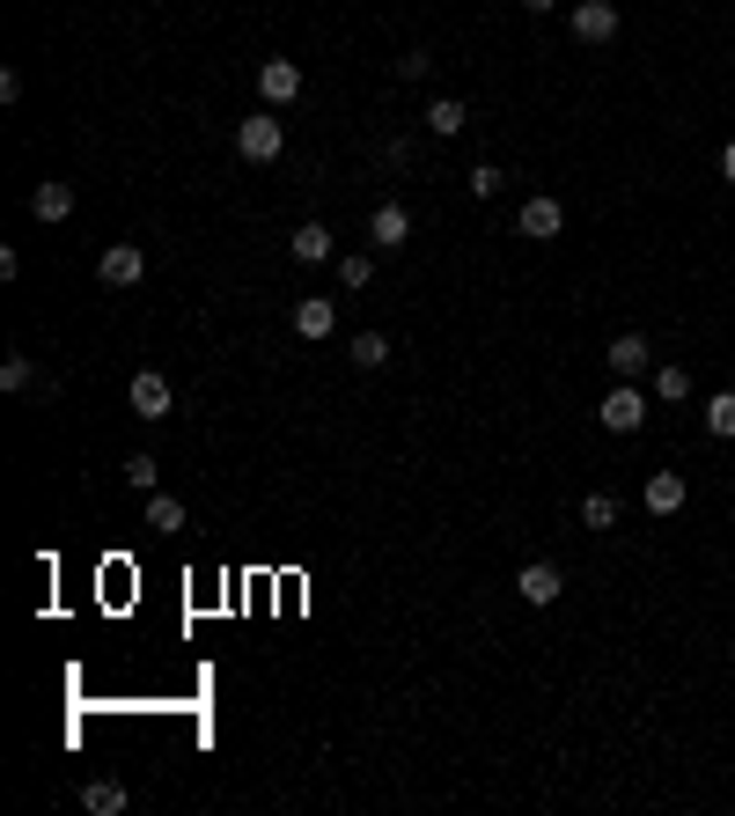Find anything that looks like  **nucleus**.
<instances>
[{
    "label": "nucleus",
    "instance_id": "f257e3e1",
    "mask_svg": "<svg viewBox=\"0 0 735 816\" xmlns=\"http://www.w3.org/2000/svg\"><path fill=\"white\" fill-rule=\"evenodd\" d=\"M280 148H287V125H280V111H258V118L236 125V155H244V162H280Z\"/></svg>",
    "mask_w": 735,
    "mask_h": 816
},
{
    "label": "nucleus",
    "instance_id": "f03ea898",
    "mask_svg": "<svg viewBox=\"0 0 735 816\" xmlns=\"http://www.w3.org/2000/svg\"><path fill=\"white\" fill-rule=\"evenodd\" d=\"M596 420L611 427V434H640V427H647V397H640V383H618V390L596 405Z\"/></svg>",
    "mask_w": 735,
    "mask_h": 816
},
{
    "label": "nucleus",
    "instance_id": "7ed1b4c3",
    "mask_svg": "<svg viewBox=\"0 0 735 816\" xmlns=\"http://www.w3.org/2000/svg\"><path fill=\"white\" fill-rule=\"evenodd\" d=\"M125 405H133V420H170V412H177V390H170L155 369H140V375H133V390H125Z\"/></svg>",
    "mask_w": 735,
    "mask_h": 816
},
{
    "label": "nucleus",
    "instance_id": "20e7f679",
    "mask_svg": "<svg viewBox=\"0 0 735 816\" xmlns=\"http://www.w3.org/2000/svg\"><path fill=\"white\" fill-rule=\"evenodd\" d=\"M258 97H265V111H287V103L302 97V67H294V59H265V67H258Z\"/></svg>",
    "mask_w": 735,
    "mask_h": 816
},
{
    "label": "nucleus",
    "instance_id": "39448f33",
    "mask_svg": "<svg viewBox=\"0 0 735 816\" xmlns=\"http://www.w3.org/2000/svg\"><path fill=\"white\" fill-rule=\"evenodd\" d=\"M559 567H552V559H530V567L514 574V596H522V603H530V611H544V603H559Z\"/></svg>",
    "mask_w": 735,
    "mask_h": 816
},
{
    "label": "nucleus",
    "instance_id": "423d86ee",
    "mask_svg": "<svg viewBox=\"0 0 735 816\" xmlns=\"http://www.w3.org/2000/svg\"><path fill=\"white\" fill-rule=\"evenodd\" d=\"M140 272H147L140 243H111V250L97 258V280H103V287H140Z\"/></svg>",
    "mask_w": 735,
    "mask_h": 816
},
{
    "label": "nucleus",
    "instance_id": "0eeeda50",
    "mask_svg": "<svg viewBox=\"0 0 735 816\" xmlns=\"http://www.w3.org/2000/svg\"><path fill=\"white\" fill-rule=\"evenodd\" d=\"M603 361H611V375H618V383H640V375H647V361H655V347H647L640 331H618Z\"/></svg>",
    "mask_w": 735,
    "mask_h": 816
},
{
    "label": "nucleus",
    "instance_id": "6e6552de",
    "mask_svg": "<svg viewBox=\"0 0 735 816\" xmlns=\"http://www.w3.org/2000/svg\"><path fill=\"white\" fill-rule=\"evenodd\" d=\"M574 37H581V45H611V37H618V8H611V0H574Z\"/></svg>",
    "mask_w": 735,
    "mask_h": 816
},
{
    "label": "nucleus",
    "instance_id": "1a4fd4ad",
    "mask_svg": "<svg viewBox=\"0 0 735 816\" xmlns=\"http://www.w3.org/2000/svg\"><path fill=\"white\" fill-rule=\"evenodd\" d=\"M514 228H522L530 243H552V236L566 228V206H559V199H530V206H522V222H514Z\"/></svg>",
    "mask_w": 735,
    "mask_h": 816
},
{
    "label": "nucleus",
    "instance_id": "9d476101",
    "mask_svg": "<svg viewBox=\"0 0 735 816\" xmlns=\"http://www.w3.org/2000/svg\"><path fill=\"white\" fill-rule=\"evenodd\" d=\"M405 236H412V214H405V206H375V214H368V243L375 250H405Z\"/></svg>",
    "mask_w": 735,
    "mask_h": 816
},
{
    "label": "nucleus",
    "instance_id": "9b49d317",
    "mask_svg": "<svg viewBox=\"0 0 735 816\" xmlns=\"http://www.w3.org/2000/svg\"><path fill=\"white\" fill-rule=\"evenodd\" d=\"M30 214H37V222H67V214H74V184H67V177H45V184L30 192Z\"/></svg>",
    "mask_w": 735,
    "mask_h": 816
},
{
    "label": "nucleus",
    "instance_id": "f8f14e48",
    "mask_svg": "<svg viewBox=\"0 0 735 816\" xmlns=\"http://www.w3.org/2000/svg\"><path fill=\"white\" fill-rule=\"evenodd\" d=\"M685 478H677V471H655V478H647V515H677V508H685Z\"/></svg>",
    "mask_w": 735,
    "mask_h": 816
},
{
    "label": "nucleus",
    "instance_id": "ddd939ff",
    "mask_svg": "<svg viewBox=\"0 0 735 816\" xmlns=\"http://www.w3.org/2000/svg\"><path fill=\"white\" fill-rule=\"evenodd\" d=\"M287 250L302 258V265H324V258H331V228H324V222H302V228L287 236Z\"/></svg>",
    "mask_w": 735,
    "mask_h": 816
},
{
    "label": "nucleus",
    "instance_id": "4468645a",
    "mask_svg": "<svg viewBox=\"0 0 735 816\" xmlns=\"http://www.w3.org/2000/svg\"><path fill=\"white\" fill-rule=\"evenodd\" d=\"M331 324H339V309H331L324 295H309L302 309H294V331H302V339H331Z\"/></svg>",
    "mask_w": 735,
    "mask_h": 816
},
{
    "label": "nucleus",
    "instance_id": "2eb2a0df",
    "mask_svg": "<svg viewBox=\"0 0 735 816\" xmlns=\"http://www.w3.org/2000/svg\"><path fill=\"white\" fill-rule=\"evenodd\" d=\"M471 125V111L456 97H441V103H427V133H441V140H456V133H464Z\"/></svg>",
    "mask_w": 735,
    "mask_h": 816
},
{
    "label": "nucleus",
    "instance_id": "dca6fc26",
    "mask_svg": "<svg viewBox=\"0 0 735 816\" xmlns=\"http://www.w3.org/2000/svg\"><path fill=\"white\" fill-rule=\"evenodd\" d=\"M81 809H89V816H118L125 787H118V780H89V787H81Z\"/></svg>",
    "mask_w": 735,
    "mask_h": 816
},
{
    "label": "nucleus",
    "instance_id": "f3484780",
    "mask_svg": "<svg viewBox=\"0 0 735 816\" xmlns=\"http://www.w3.org/2000/svg\"><path fill=\"white\" fill-rule=\"evenodd\" d=\"M346 361H353V369H383V361H391V339H383V331H361V339L346 347Z\"/></svg>",
    "mask_w": 735,
    "mask_h": 816
},
{
    "label": "nucleus",
    "instance_id": "a211bd4d",
    "mask_svg": "<svg viewBox=\"0 0 735 816\" xmlns=\"http://www.w3.org/2000/svg\"><path fill=\"white\" fill-rule=\"evenodd\" d=\"M147 530H184V500H170V494H147Z\"/></svg>",
    "mask_w": 735,
    "mask_h": 816
},
{
    "label": "nucleus",
    "instance_id": "6ab92c4d",
    "mask_svg": "<svg viewBox=\"0 0 735 816\" xmlns=\"http://www.w3.org/2000/svg\"><path fill=\"white\" fill-rule=\"evenodd\" d=\"M368 280H375V258H361V250H346V258H339V287H353V295H361Z\"/></svg>",
    "mask_w": 735,
    "mask_h": 816
},
{
    "label": "nucleus",
    "instance_id": "aec40b11",
    "mask_svg": "<svg viewBox=\"0 0 735 816\" xmlns=\"http://www.w3.org/2000/svg\"><path fill=\"white\" fill-rule=\"evenodd\" d=\"M706 427L721 434V442H735V390H721V397L706 405Z\"/></svg>",
    "mask_w": 735,
    "mask_h": 816
},
{
    "label": "nucleus",
    "instance_id": "412c9836",
    "mask_svg": "<svg viewBox=\"0 0 735 816\" xmlns=\"http://www.w3.org/2000/svg\"><path fill=\"white\" fill-rule=\"evenodd\" d=\"M30 383H37L30 353H8V361H0V390H30Z\"/></svg>",
    "mask_w": 735,
    "mask_h": 816
},
{
    "label": "nucleus",
    "instance_id": "4be33fe9",
    "mask_svg": "<svg viewBox=\"0 0 735 816\" xmlns=\"http://www.w3.org/2000/svg\"><path fill=\"white\" fill-rule=\"evenodd\" d=\"M155 478H162V464H155V456H125V486H140V494H155Z\"/></svg>",
    "mask_w": 735,
    "mask_h": 816
},
{
    "label": "nucleus",
    "instance_id": "5701e85b",
    "mask_svg": "<svg viewBox=\"0 0 735 816\" xmlns=\"http://www.w3.org/2000/svg\"><path fill=\"white\" fill-rule=\"evenodd\" d=\"M581 522H588V530H611V522H618V500H611V494H588V500H581Z\"/></svg>",
    "mask_w": 735,
    "mask_h": 816
},
{
    "label": "nucleus",
    "instance_id": "b1692460",
    "mask_svg": "<svg viewBox=\"0 0 735 816\" xmlns=\"http://www.w3.org/2000/svg\"><path fill=\"white\" fill-rule=\"evenodd\" d=\"M655 397H669V405H677V397H691V375H685V369H662V375H655Z\"/></svg>",
    "mask_w": 735,
    "mask_h": 816
},
{
    "label": "nucleus",
    "instance_id": "393cba45",
    "mask_svg": "<svg viewBox=\"0 0 735 816\" xmlns=\"http://www.w3.org/2000/svg\"><path fill=\"white\" fill-rule=\"evenodd\" d=\"M500 184H508V177L493 170V162H478V170H471V192H478V199H493V192H500Z\"/></svg>",
    "mask_w": 735,
    "mask_h": 816
},
{
    "label": "nucleus",
    "instance_id": "a878e982",
    "mask_svg": "<svg viewBox=\"0 0 735 816\" xmlns=\"http://www.w3.org/2000/svg\"><path fill=\"white\" fill-rule=\"evenodd\" d=\"M427 67H434V52H405V59H397V81H419Z\"/></svg>",
    "mask_w": 735,
    "mask_h": 816
},
{
    "label": "nucleus",
    "instance_id": "bb28decb",
    "mask_svg": "<svg viewBox=\"0 0 735 816\" xmlns=\"http://www.w3.org/2000/svg\"><path fill=\"white\" fill-rule=\"evenodd\" d=\"M721 177H728V184H735V140H728V148H721Z\"/></svg>",
    "mask_w": 735,
    "mask_h": 816
},
{
    "label": "nucleus",
    "instance_id": "cd10ccee",
    "mask_svg": "<svg viewBox=\"0 0 735 816\" xmlns=\"http://www.w3.org/2000/svg\"><path fill=\"white\" fill-rule=\"evenodd\" d=\"M522 8H530V15H552V8H559V0H522Z\"/></svg>",
    "mask_w": 735,
    "mask_h": 816
}]
</instances>
